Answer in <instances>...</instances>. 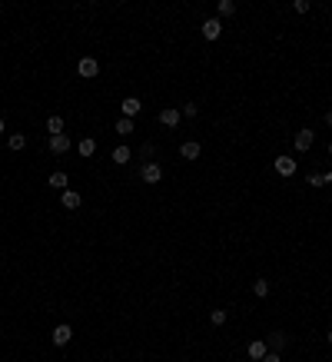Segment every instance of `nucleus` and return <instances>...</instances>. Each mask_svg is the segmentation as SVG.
Returning a JSON list of instances; mask_svg holds the SVG:
<instances>
[{
    "label": "nucleus",
    "mask_w": 332,
    "mask_h": 362,
    "mask_svg": "<svg viewBox=\"0 0 332 362\" xmlns=\"http://www.w3.org/2000/svg\"><path fill=\"white\" fill-rule=\"evenodd\" d=\"M140 180L143 183H160L163 180V166H160V163H143V166H140Z\"/></svg>",
    "instance_id": "nucleus-1"
},
{
    "label": "nucleus",
    "mask_w": 332,
    "mask_h": 362,
    "mask_svg": "<svg viewBox=\"0 0 332 362\" xmlns=\"http://www.w3.org/2000/svg\"><path fill=\"white\" fill-rule=\"evenodd\" d=\"M76 73H80V77H83V80H93V77H96V73H100V63H96V60H93V56H83V60H80V63H76Z\"/></svg>",
    "instance_id": "nucleus-2"
},
{
    "label": "nucleus",
    "mask_w": 332,
    "mask_h": 362,
    "mask_svg": "<svg viewBox=\"0 0 332 362\" xmlns=\"http://www.w3.org/2000/svg\"><path fill=\"white\" fill-rule=\"evenodd\" d=\"M220 33H223V24H220V17H209V20H203V37H206V40H220Z\"/></svg>",
    "instance_id": "nucleus-3"
},
{
    "label": "nucleus",
    "mask_w": 332,
    "mask_h": 362,
    "mask_svg": "<svg viewBox=\"0 0 332 362\" xmlns=\"http://www.w3.org/2000/svg\"><path fill=\"white\" fill-rule=\"evenodd\" d=\"M272 169H276L279 176H292V173H296V160H292V156H276Z\"/></svg>",
    "instance_id": "nucleus-4"
},
{
    "label": "nucleus",
    "mask_w": 332,
    "mask_h": 362,
    "mask_svg": "<svg viewBox=\"0 0 332 362\" xmlns=\"http://www.w3.org/2000/svg\"><path fill=\"white\" fill-rule=\"evenodd\" d=\"M180 117H183L180 110H173V106H166V110L160 113V123H163L166 130H176V126H180Z\"/></svg>",
    "instance_id": "nucleus-5"
},
{
    "label": "nucleus",
    "mask_w": 332,
    "mask_h": 362,
    "mask_svg": "<svg viewBox=\"0 0 332 362\" xmlns=\"http://www.w3.org/2000/svg\"><path fill=\"white\" fill-rule=\"evenodd\" d=\"M70 146H73V143H70L67 133H60V137H50V153H53V156H63Z\"/></svg>",
    "instance_id": "nucleus-6"
},
{
    "label": "nucleus",
    "mask_w": 332,
    "mask_h": 362,
    "mask_svg": "<svg viewBox=\"0 0 332 362\" xmlns=\"http://www.w3.org/2000/svg\"><path fill=\"white\" fill-rule=\"evenodd\" d=\"M53 346H67L70 342V339H73V329H70V326L67 322H60V326H56V329H53Z\"/></svg>",
    "instance_id": "nucleus-7"
},
{
    "label": "nucleus",
    "mask_w": 332,
    "mask_h": 362,
    "mask_svg": "<svg viewBox=\"0 0 332 362\" xmlns=\"http://www.w3.org/2000/svg\"><path fill=\"white\" fill-rule=\"evenodd\" d=\"M266 352H269V346H266L263 339H256V342H249V346H246V356H249V359H256V362H263Z\"/></svg>",
    "instance_id": "nucleus-8"
},
{
    "label": "nucleus",
    "mask_w": 332,
    "mask_h": 362,
    "mask_svg": "<svg viewBox=\"0 0 332 362\" xmlns=\"http://www.w3.org/2000/svg\"><path fill=\"white\" fill-rule=\"evenodd\" d=\"M200 153H203V146L196 143V140H186V143L180 146V156H183V160H200Z\"/></svg>",
    "instance_id": "nucleus-9"
},
{
    "label": "nucleus",
    "mask_w": 332,
    "mask_h": 362,
    "mask_svg": "<svg viewBox=\"0 0 332 362\" xmlns=\"http://www.w3.org/2000/svg\"><path fill=\"white\" fill-rule=\"evenodd\" d=\"M313 140H316V133L302 126V130L296 133V150H299V153H302V150H309V146H313Z\"/></svg>",
    "instance_id": "nucleus-10"
},
{
    "label": "nucleus",
    "mask_w": 332,
    "mask_h": 362,
    "mask_svg": "<svg viewBox=\"0 0 332 362\" xmlns=\"http://www.w3.org/2000/svg\"><path fill=\"white\" fill-rule=\"evenodd\" d=\"M76 153H80L83 160H90V156L96 153V140H93V137H83L80 143H76Z\"/></svg>",
    "instance_id": "nucleus-11"
},
{
    "label": "nucleus",
    "mask_w": 332,
    "mask_h": 362,
    "mask_svg": "<svg viewBox=\"0 0 332 362\" xmlns=\"http://www.w3.org/2000/svg\"><path fill=\"white\" fill-rule=\"evenodd\" d=\"M286 342H289V336H286V332H272V336L266 339L269 352H279V349H286Z\"/></svg>",
    "instance_id": "nucleus-12"
},
{
    "label": "nucleus",
    "mask_w": 332,
    "mask_h": 362,
    "mask_svg": "<svg viewBox=\"0 0 332 362\" xmlns=\"http://www.w3.org/2000/svg\"><path fill=\"white\" fill-rule=\"evenodd\" d=\"M60 203H63V209H76V206H80V193H73V189H63Z\"/></svg>",
    "instance_id": "nucleus-13"
},
{
    "label": "nucleus",
    "mask_w": 332,
    "mask_h": 362,
    "mask_svg": "<svg viewBox=\"0 0 332 362\" xmlns=\"http://www.w3.org/2000/svg\"><path fill=\"white\" fill-rule=\"evenodd\" d=\"M140 110H143V106H140V100H136V97H126V100H123V117H136V113Z\"/></svg>",
    "instance_id": "nucleus-14"
},
{
    "label": "nucleus",
    "mask_w": 332,
    "mask_h": 362,
    "mask_svg": "<svg viewBox=\"0 0 332 362\" xmlns=\"http://www.w3.org/2000/svg\"><path fill=\"white\" fill-rule=\"evenodd\" d=\"M47 183H50L53 189H67L70 176H67V173H60V169H56V173H50V176H47Z\"/></svg>",
    "instance_id": "nucleus-15"
},
{
    "label": "nucleus",
    "mask_w": 332,
    "mask_h": 362,
    "mask_svg": "<svg viewBox=\"0 0 332 362\" xmlns=\"http://www.w3.org/2000/svg\"><path fill=\"white\" fill-rule=\"evenodd\" d=\"M130 146H116V150H113V163H116V166H126V163H130Z\"/></svg>",
    "instance_id": "nucleus-16"
},
{
    "label": "nucleus",
    "mask_w": 332,
    "mask_h": 362,
    "mask_svg": "<svg viewBox=\"0 0 332 362\" xmlns=\"http://www.w3.org/2000/svg\"><path fill=\"white\" fill-rule=\"evenodd\" d=\"M116 133H120V137H130V133H133V120L130 117H120L116 120Z\"/></svg>",
    "instance_id": "nucleus-17"
},
{
    "label": "nucleus",
    "mask_w": 332,
    "mask_h": 362,
    "mask_svg": "<svg viewBox=\"0 0 332 362\" xmlns=\"http://www.w3.org/2000/svg\"><path fill=\"white\" fill-rule=\"evenodd\" d=\"M332 183V173H313L309 176V186H329Z\"/></svg>",
    "instance_id": "nucleus-18"
},
{
    "label": "nucleus",
    "mask_w": 332,
    "mask_h": 362,
    "mask_svg": "<svg viewBox=\"0 0 332 362\" xmlns=\"http://www.w3.org/2000/svg\"><path fill=\"white\" fill-rule=\"evenodd\" d=\"M47 130H50V137H60V133H63V120L50 117V120H47Z\"/></svg>",
    "instance_id": "nucleus-19"
},
{
    "label": "nucleus",
    "mask_w": 332,
    "mask_h": 362,
    "mask_svg": "<svg viewBox=\"0 0 332 362\" xmlns=\"http://www.w3.org/2000/svg\"><path fill=\"white\" fill-rule=\"evenodd\" d=\"M7 146H10V150H24V146H27V137H24V133H13V137L7 140Z\"/></svg>",
    "instance_id": "nucleus-20"
},
{
    "label": "nucleus",
    "mask_w": 332,
    "mask_h": 362,
    "mask_svg": "<svg viewBox=\"0 0 332 362\" xmlns=\"http://www.w3.org/2000/svg\"><path fill=\"white\" fill-rule=\"evenodd\" d=\"M252 293H256L259 299H266V296H269V282H266V279H256V282H252Z\"/></svg>",
    "instance_id": "nucleus-21"
},
{
    "label": "nucleus",
    "mask_w": 332,
    "mask_h": 362,
    "mask_svg": "<svg viewBox=\"0 0 332 362\" xmlns=\"http://www.w3.org/2000/svg\"><path fill=\"white\" fill-rule=\"evenodd\" d=\"M220 13L223 17H232V13H236V4H232V0H220Z\"/></svg>",
    "instance_id": "nucleus-22"
},
{
    "label": "nucleus",
    "mask_w": 332,
    "mask_h": 362,
    "mask_svg": "<svg viewBox=\"0 0 332 362\" xmlns=\"http://www.w3.org/2000/svg\"><path fill=\"white\" fill-rule=\"evenodd\" d=\"M209 322H213V326H223V322H226V309H213V312H209Z\"/></svg>",
    "instance_id": "nucleus-23"
},
{
    "label": "nucleus",
    "mask_w": 332,
    "mask_h": 362,
    "mask_svg": "<svg viewBox=\"0 0 332 362\" xmlns=\"http://www.w3.org/2000/svg\"><path fill=\"white\" fill-rule=\"evenodd\" d=\"M153 153H157V146H153V143H143V146H140V156H143L146 163H153V160H150Z\"/></svg>",
    "instance_id": "nucleus-24"
},
{
    "label": "nucleus",
    "mask_w": 332,
    "mask_h": 362,
    "mask_svg": "<svg viewBox=\"0 0 332 362\" xmlns=\"http://www.w3.org/2000/svg\"><path fill=\"white\" fill-rule=\"evenodd\" d=\"M196 110H200V106H196L193 100H189V103H186V106H183V110H180V113H183V117H196Z\"/></svg>",
    "instance_id": "nucleus-25"
},
{
    "label": "nucleus",
    "mask_w": 332,
    "mask_h": 362,
    "mask_svg": "<svg viewBox=\"0 0 332 362\" xmlns=\"http://www.w3.org/2000/svg\"><path fill=\"white\" fill-rule=\"evenodd\" d=\"M292 7H296V13H306V10H309V0H296Z\"/></svg>",
    "instance_id": "nucleus-26"
},
{
    "label": "nucleus",
    "mask_w": 332,
    "mask_h": 362,
    "mask_svg": "<svg viewBox=\"0 0 332 362\" xmlns=\"http://www.w3.org/2000/svg\"><path fill=\"white\" fill-rule=\"evenodd\" d=\"M263 362H282V359H279V352H266Z\"/></svg>",
    "instance_id": "nucleus-27"
},
{
    "label": "nucleus",
    "mask_w": 332,
    "mask_h": 362,
    "mask_svg": "<svg viewBox=\"0 0 332 362\" xmlns=\"http://www.w3.org/2000/svg\"><path fill=\"white\" fill-rule=\"evenodd\" d=\"M326 126H332V110H329V113H326Z\"/></svg>",
    "instance_id": "nucleus-28"
},
{
    "label": "nucleus",
    "mask_w": 332,
    "mask_h": 362,
    "mask_svg": "<svg viewBox=\"0 0 332 362\" xmlns=\"http://www.w3.org/2000/svg\"><path fill=\"white\" fill-rule=\"evenodd\" d=\"M326 339H329V346H332V329H329V336H326Z\"/></svg>",
    "instance_id": "nucleus-29"
},
{
    "label": "nucleus",
    "mask_w": 332,
    "mask_h": 362,
    "mask_svg": "<svg viewBox=\"0 0 332 362\" xmlns=\"http://www.w3.org/2000/svg\"><path fill=\"white\" fill-rule=\"evenodd\" d=\"M0 133H4V117H0Z\"/></svg>",
    "instance_id": "nucleus-30"
},
{
    "label": "nucleus",
    "mask_w": 332,
    "mask_h": 362,
    "mask_svg": "<svg viewBox=\"0 0 332 362\" xmlns=\"http://www.w3.org/2000/svg\"><path fill=\"white\" fill-rule=\"evenodd\" d=\"M329 153H332V143H329Z\"/></svg>",
    "instance_id": "nucleus-31"
}]
</instances>
